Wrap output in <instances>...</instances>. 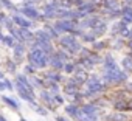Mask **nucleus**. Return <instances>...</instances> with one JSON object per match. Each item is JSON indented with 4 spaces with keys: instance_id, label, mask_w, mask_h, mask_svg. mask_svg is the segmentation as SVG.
Wrapping results in <instances>:
<instances>
[{
    "instance_id": "1",
    "label": "nucleus",
    "mask_w": 132,
    "mask_h": 121,
    "mask_svg": "<svg viewBox=\"0 0 132 121\" xmlns=\"http://www.w3.org/2000/svg\"><path fill=\"white\" fill-rule=\"evenodd\" d=\"M127 72L120 68L118 62L112 54H107L103 60V72H101V79L107 85H120L127 82Z\"/></svg>"
},
{
    "instance_id": "2",
    "label": "nucleus",
    "mask_w": 132,
    "mask_h": 121,
    "mask_svg": "<svg viewBox=\"0 0 132 121\" xmlns=\"http://www.w3.org/2000/svg\"><path fill=\"white\" fill-rule=\"evenodd\" d=\"M50 56L51 54L42 51L40 48H31L27 54V60L28 64H33L36 68H45L50 65Z\"/></svg>"
},
{
    "instance_id": "3",
    "label": "nucleus",
    "mask_w": 132,
    "mask_h": 121,
    "mask_svg": "<svg viewBox=\"0 0 132 121\" xmlns=\"http://www.w3.org/2000/svg\"><path fill=\"white\" fill-rule=\"evenodd\" d=\"M107 89V84L100 78V76H89L86 81V92L82 96H95L98 93H103Z\"/></svg>"
},
{
    "instance_id": "4",
    "label": "nucleus",
    "mask_w": 132,
    "mask_h": 121,
    "mask_svg": "<svg viewBox=\"0 0 132 121\" xmlns=\"http://www.w3.org/2000/svg\"><path fill=\"white\" fill-rule=\"evenodd\" d=\"M59 45H61V48L67 50L70 54H78V53L82 50L81 40H79L76 36H73V34L61 36V37H59Z\"/></svg>"
},
{
    "instance_id": "5",
    "label": "nucleus",
    "mask_w": 132,
    "mask_h": 121,
    "mask_svg": "<svg viewBox=\"0 0 132 121\" xmlns=\"http://www.w3.org/2000/svg\"><path fill=\"white\" fill-rule=\"evenodd\" d=\"M53 25H54V28L57 30L59 34L61 33H69V34H72L75 30L79 28V22L70 20V19H57V20H54Z\"/></svg>"
},
{
    "instance_id": "6",
    "label": "nucleus",
    "mask_w": 132,
    "mask_h": 121,
    "mask_svg": "<svg viewBox=\"0 0 132 121\" xmlns=\"http://www.w3.org/2000/svg\"><path fill=\"white\" fill-rule=\"evenodd\" d=\"M16 13H20L22 16H25V17L30 19V20H39V22H44V20H45L44 14H40L36 6H22V8L17 10Z\"/></svg>"
},
{
    "instance_id": "7",
    "label": "nucleus",
    "mask_w": 132,
    "mask_h": 121,
    "mask_svg": "<svg viewBox=\"0 0 132 121\" xmlns=\"http://www.w3.org/2000/svg\"><path fill=\"white\" fill-rule=\"evenodd\" d=\"M57 8H59V0H47V2H45V6H44V11H42L45 20H48V19H56V11H57Z\"/></svg>"
},
{
    "instance_id": "8",
    "label": "nucleus",
    "mask_w": 132,
    "mask_h": 121,
    "mask_svg": "<svg viewBox=\"0 0 132 121\" xmlns=\"http://www.w3.org/2000/svg\"><path fill=\"white\" fill-rule=\"evenodd\" d=\"M84 20H81L79 22V27L82 28V30H92V28H95L100 22H103L104 19L101 17V16H93V14H90V16H86V17H82Z\"/></svg>"
},
{
    "instance_id": "9",
    "label": "nucleus",
    "mask_w": 132,
    "mask_h": 121,
    "mask_svg": "<svg viewBox=\"0 0 132 121\" xmlns=\"http://www.w3.org/2000/svg\"><path fill=\"white\" fill-rule=\"evenodd\" d=\"M39 98H40V101H42L44 104H47L48 110H51V112L56 110V106H57V104L54 102L53 95L48 92V89H40V95H39Z\"/></svg>"
},
{
    "instance_id": "10",
    "label": "nucleus",
    "mask_w": 132,
    "mask_h": 121,
    "mask_svg": "<svg viewBox=\"0 0 132 121\" xmlns=\"http://www.w3.org/2000/svg\"><path fill=\"white\" fill-rule=\"evenodd\" d=\"M96 5L95 3H92L90 0H86L84 3H81L79 6H76V10L81 13V17H86V16H90V14H95V11H96Z\"/></svg>"
},
{
    "instance_id": "11",
    "label": "nucleus",
    "mask_w": 132,
    "mask_h": 121,
    "mask_svg": "<svg viewBox=\"0 0 132 121\" xmlns=\"http://www.w3.org/2000/svg\"><path fill=\"white\" fill-rule=\"evenodd\" d=\"M27 44H23V42H16V45L13 47V50H14V62L16 64H19V62H22L23 60V57H25V51H27V47H25Z\"/></svg>"
},
{
    "instance_id": "12",
    "label": "nucleus",
    "mask_w": 132,
    "mask_h": 121,
    "mask_svg": "<svg viewBox=\"0 0 132 121\" xmlns=\"http://www.w3.org/2000/svg\"><path fill=\"white\" fill-rule=\"evenodd\" d=\"M13 22H14V25L16 27H22V28H31L33 27V20H30V19H27L25 16H22L20 13H16V14H13Z\"/></svg>"
},
{
    "instance_id": "13",
    "label": "nucleus",
    "mask_w": 132,
    "mask_h": 121,
    "mask_svg": "<svg viewBox=\"0 0 132 121\" xmlns=\"http://www.w3.org/2000/svg\"><path fill=\"white\" fill-rule=\"evenodd\" d=\"M14 89H16V92H17V95L23 99V101H27V102H31V101H34V96L36 95H33V93H30L20 82H17L16 81V85H14Z\"/></svg>"
},
{
    "instance_id": "14",
    "label": "nucleus",
    "mask_w": 132,
    "mask_h": 121,
    "mask_svg": "<svg viewBox=\"0 0 132 121\" xmlns=\"http://www.w3.org/2000/svg\"><path fill=\"white\" fill-rule=\"evenodd\" d=\"M64 110H65V113H67L70 118L78 119V116H79V113H81V106L76 104V102H70V104H67V106L64 107Z\"/></svg>"
},
{
    "instance_id": "15",
    "label": "nucleus",
    "mask_w": 132,
    "mask_h": 121,
    "mask_svg": "<svg viewBox=\"0 0 132 121\" xmlns=\"http://www.w3.org/2000/svg\"><path fill=\"white\" fill-rule=\"evenodd\" d=\"M42 78L45 79V84L47 82H62V76L57 70H50V72H45L42 75Z\"/></svg>"
},
{
    "instance_id": "16",
    "label": "nucleus",
    "mask_w": 132,
    "mask_h": 121,
    "mask_svg": "<svg viewBox=\"0 0 132 121\" xmlns=\"http://www.w3.org/2000/svg\"><path fill=\"white\" fill-rule=\"evenodd\" d=\"M73 76H75V79L79 82V84H86V81H87V78H89V75H87V70L81 65H76V68H75V72H73Z\"/></svg>"
},
{
    "instance_id": "17",
    "label": "nucleus",
    "mask_w": 132,
    "mask_h": 121,
    "mask_svg": "<svg viewBox=\"0 0 132 121\" xmlns=\"http://www.w3.org/2000/svg\"><path fill=\"white\" fill-rule=\"evenodd\" d=\"M64 60L56 54V53H53L51 56H50V67L53 68V70H57V72H61L62 68H64Z\"/></svg>"
},
{
    "instance_id": "18",
    "label": "nucleus",
    "mask_w": 132,
    "mask_h": 121,
    "mask_svg": "<svg viewBox=\"0 0 132 121\" xmlns=\"http://www.w3.org/2000/svg\"><path fill=\"white\" fill-rule=\"evenodd\" d=\"M81 112L87 113V115H98L101 113V107H98V104H81Z\"/></svg>"
},
{
    "instance_id": "19",
    "label": "nucleus",
    "mask_w": 132,
    "mask_h": 121,
    "mask_svg": "<svg viewBox=\"0 0 132 121\" xmlns=\"http://www.w3.org/2000/svg\"><path fill=\"white\" fill-rule=\"evenodd\" d=\"M16 81L17 82H20L30 93H33L34 95V87H33V84H31V81L27 78V75H16Z\"/></svg>"
},
{
    "instance_id": "20",
    "label": "nucleus",
    "mask_w": 132,
    "mask_h": 121,
    "mask_svg": "<svg viewBox=\"0 0 132 121\" xmlns=\"http://www.w3.org/2000/svg\"><path fill=\"white\" fill-rule=\"evenodd\" d=\"M121 20H124L127 25L132 23V6L126 5V6L121 8Z\"/></svg>"
},
{
    "instance_id": "21",
    "label": "nucleus",
    "mask_w": 132,
    "mask_h": 121,
    "mask_svg": "<svg viewBox=\"0 0 132 121\" xmlns=\"http://www.w3.org/2000/svg\"><path fill=\"white\" fill-rule=\"evenodd\" d=\"M127 119H129V116L126 113H123V112H118V110L115 113L106 116V121H127Z\"/></svg>"
},
{
    "instance_id": "22",
    "label": "nucleus",
    "mask_w": 132,
    "mask_h": 121,
    "mask_svg": "<svg viewBox=\"0 0 132 121\" xmlns=\"http://www.w3.org/2000/svg\"><path fill=\"white\" fill-rule=\"evenodd\" d=\"M2 101H3V102H5V104L8 106V107H11L13 110H16V112H17V110L20 109V107H19V102H17V101H16L14 98H11V96L2 95Z\"/></svg>"
},
{
    "instance_id": "23",
    "label": "nucleus",
    "mask_w": 132,
    "mask_h": 121,
    "mask_svg": "<svg viewBox=\"0 0 132 121\" xmlns=\"http://www.w3.org/2000/svg\"><path fill=\"white\" fill-rule=\"evenodd\" d=\"M34 39H39V40H45V42H51V36L47 33V30H37L34 31Z\"/></svg>"
},
{
    "instance_id": "24",
    "label": "nucleus",
    "mask_w": 132,
    "mask_h": 121,
    "mask_svg": "<svg viewBox=\"0 0 132 121\" xmlns=\"http://www.w3.org/2000/svg\"><path fill=\"white\" fill-rule=\"evenodd\" d=\"M0 37H2V44H3L5 47H8V48H13V47L16 45V42H17L11 34H10V36H3L2 33H0Z\"/></svg>"
},
{
    "instance_id": "25",
    "label": "nucleus",
    "mask_w": 132,
    "mask_h": 121,
    "mask_svg": "<svg viewBox=\"0 0 132 121\" xmlns=\"http://www.w3.org/2000/svg\"><path fill=\"white\" fill-rule=\"evenodd\" d=\"M113 109H115V110H118V112H124V110H127V109H132V107L127 104V101H124V99H120V101H115V102H113Z\"/></svg>"
},
{
    "instance_id": "26",
    "label": "nucleus",
    "mask_w": 132,
    "mask_h": 121,
    "mask_svg": "<svg viewBox=\"0 0 132 121\" xmlns=\"http://www.w3.org/2000/svg\"><path fill=\"white\" fill-rule=\"evenodd\" d=\"M31 81V84H33V87L36 89H45V79L44 78H39V76H36V75H33V78L30 79Z\"/></svg>"
},
{
    "instance_id": "27",
    "label": "nucleus",
    "mask_w": 132,
    "mask_h": 121,
    "mask_svg": "<svg viewBox=\"0 0 132 121\" xmlns=\"http://www.w3.org/2000/svg\"><path fill=\"white\" fill-rule=\"evenodd\" d=\"M121 68L124 70V72H132V57H124L123 60H121Z\"/></svg>"
},
{
    "instance_id": "28",
    "label": "nucleus",
    "mask_w": 132,
    "mask_h": 121,
    "mask_svg": "<svg viewBox=\"0 0 132 121\" xmlns=\"http://www.w3.org/2000/svg\"><path fill=\"white\" fill-rule=\"evenodd\" d=\"M54 53L64 60V62H69L70 60V53L67 51V50H64V48H59V50H54Z\"/></svg>"
},
{
    "instance_id": "29",
    "label": "nucleus",
    "mask_w": 132,
    "mask_h": 121,
    "mask_svg": "<svg viewBox=\"0 0 132 121\" xmlns=\"http://www.w3.org/2000/svg\"><path fill=\"white\" fill-rule=\"evenodd\" d=\"M45 30H47V33L51 36V39H57L59 37V33H57V30L54 28V25H50V23H45V27H44Z\"/></svg>"
},
{
    "instance_id": "30",
    "label": "nucleus",
    "mask_w": 132,
    "mask_h": 121,
    "mask_svg": "<svg viewBox=\"0 0 132 121\" xmlns=\"http://www.w3.org/2000/svg\"><path fill=\"white\" fill-rule=\"evenodd\" d=\"M76 121H98V115H87V113H79Z\"/></svg>"
},
{
    "instance_id": "31",
    "label": "nucleus",
    "mask_w": 132,
    "mask_h": 121,
    "mask_svg": "<svg viewBox=\"0 0 132 121\" xmlns=\"http://www.w3.org/2000/svg\"><path fill=\"white\" fill-rule=\"evenodd\" d=\"M75 68H76V64H75V62H70V60H69V62L64 64V68H62V70L67 73V75H73Z\"/></svg>"
},
{
    "instance_id": "32",
    "label": "nucleus",
    "mask_w": 132,
    "mask_h": 121,
    "mask_svg": "<svg viewBox=\"0 0 132 121\" xmlns=\"http://www.w3.org/2000/svg\"><path fill=\"white\" fill-rule=\"evenodd\" d=\"M47 85H48V92L51 93V95H56V93H59V84L57 82H47Z\"/></svg>"
},
{
    "instance_id": "33",
    "label": "nucleus",
    "mask_w": 132,
    "mask_h": 121,
    "mask_svg": "<svg viewBox=\"0 0 132 121\" xmlns=\"http://www.w3.org/2000/svg\"><path fill=\"white\" fill-rule=\"evenodd\" d=\"M33 110H34L37 115H40V116H47V115H48V109H45L44 106H39V104H37Z\"/></svg>"
},
{
    "instance_id": "34",
    "label": "nucleus",
    "mask_w": 132,
    "mask_h": 121,
    "mask_svg": "<svg viewBox=\"0 0 132 121\" xmlns=\"http://www.w3.org/2000/svg\"><path fill=\"white\" fill-rule=\"evenodd\" d=\"M0 2H2V6H3V8H6V10H10V11H17L11 0H0Z\"/></svg>"
},
{
    "instance_id": "35",
    "label": "nucleus",
    "mask_w": 132,
    "mask_h": 121,
    "mask_svg": "<svg viewBox=\"0 0 132 121\" xmlns=\"http://www.w3.org/2000/svg\"><path fill=\"white\" fill-rule=\"evenodd\" d=\"M106 45H107L106 42H96V40H95V42L92 44V50H93V51H100V50L106 48Z\"/></svg>"
},
{
    "instance_id": "36",
    "label": "nucleus",
    "mask_w": 132,
    "mask_h": 121,
    "mask_svg": "<svg viewBox=\"0 0 132 121\" xmlns=\"http://www.w3.org/2000/svg\"><path fill=\"white\" fill-rule=\"evenodd\" d=\"M36 72H37V68H36L33 64H28V65L25 67V73H27V75H36Z\"/></svg>"
},
{
    "instance_id": "37",
    "label": "nucleus",
    "mask_w": 132,
    "mask_h": 121,
    "mask_svg": "<svg viewBox=\"0 0 132 121\" xmlns=\"http://www.w3.org/2000/svg\"><path fill=\"white\" fill-rule=\"evenodd\" d=\"M6 65H8V68H10L8 72H11V73H16V67H17V64L14 62V60H11V59H10V60H6Z\"/></svg>"
},
{
    "instance_id": "38",
    "label": "nucleus",
    "mask_w": 132,
    "mask_h": 121,
    "mask_svg": "<svg viewBox=\"0 0 132 121\" xmlns=\"http://www.w3.org/2000/svg\"><path fill=\"white\" fill-rule=\"evenodd\" d=\"M53 99H54V102H56V104H59V106H62V104H64V98H62L59 93L53 95Z\"/></svg>"
},
{
    "instance_id": "39",
    "label": "nucleus",
    "mask_w": 132,
    "mask_h": 121,
    "mask_svg": "<svg viewBox=\"0 0 132 121\" xmlns=\"http://www.w3.org/2000/svg\"><path fill=\"white\" fill-rule=\"evenodd\" d=\"M90 2H92V3H95L98 8H103V6H104V3H106V0H90Z\"/></svg>"
},
{
    "instance_id": "40",
    "label": "nucleus",
    "mask_w": 132,
    "mask_h": 121,
    "mask_svg": "<svg viewBox=\"0 0 132 121\" xmlns=\"http://www.w3.org/2000/svg\"><path fill=\"white\" fill-rule=\"evenodd\" d=\"M5 85H6V89H8V90H14L13 81H10V79H5Z\"/></svg>"
},
{
    "instance_id": "41",
    "label": "nucleus",
    "mask_w": 132,
    "mask_h": 121,
    "mask_svg": "<svg viewBox=\"0 0 132 121\" xmlns=\"http://www.w3.org/2000/svg\"><path fill=\"white\" fill-rule=\"evenodd\" d=\"M123 44H124V40H117L115 45H113V48L115 50H120V48H123Z\"/></svg>"
},
{
    "instance_id": "42",
    "label": "nucleus",
    "mask_w": 132,
    "mask_h": 121,
    "mask_svg": "<svg viewBox=\"0 0 132 121\" xmlns=\"http://www.w3.org/2000/svg\"><path fill=\"white\" fill-rule=\"evenodd\" d=\"M70 2H72V5H73V6L76 8V6H79L81 3H84V2H86V0H70Z\"/></svg>"
},
{
    "instance_id": "43",
    "label": "nucleus",
    "mask_w": 132,
    "mask_h": 121,
    "mask_svg": "<svg viewBox=\"0 0 132 121\" xmlns=\"http://www.w3.org/2000/svg\"><path fill=\"white\" fill-rule=\"evenodd\" d=\"M54 119H56V121H72V119H67V118L61 116V115H56V116H54Z\"/></svg>"
},
{
    "instance_id": "44",
    "label": "nucleus",
    "mask_w": 132,
    "mask_h": 121,
    "mask_svg": "<svg viewBox=\"0 0 132 121\" xmlns=\"http://www.w3.org/2000/svg\"><path fill=\"white\" fill-rule=\"evenodd\" d=\"M3 90H6V85H5V81L0 79V92H3Z\"/></svg>"
},
{
    "instance_id": "45",
    "label": "nucleus",
    "mask_w": 132,
    "mask_h": 121,
    "mask_svg": "<svg viewBox=\"0 0 132 121\" xmlns=\"http://www.w3.org/2000/svg\"><path fill=\"white\" fill-rule=\"evenodd\" d=\"M126 90L132 93V82H126Z\"/></svg>"
},
{
    "instance_id": "46",
    "label": "nucleus",
    "mask_w": 132,
    "mask_h": 121,
    "mask_svg": "<svg viewBox=\"0 0 132 121\" xmlns=\"http://www.w3.org/2000/svg\"><path fill=\"white\" fill-rule=\"evenodd\" d=\"M0 121H8V119H6V118H5V116L2 115V113H0Z\"/></svg>"
},
{
    "instance_id": "47",
    "label": "nucleus",
    "mask_w": 132,
    "mask_h": 121,
    "mask_svg": "<svg viewBox=\"0 0 132 121\" xmlns=\"http://www.w3.org/2000/svg\"><path fill=\"white\" fill-rule=\"evenodd\" d=\"M3 78H5V75H3V72H2V70H0V79H3Z\"/></svg>"
},
{
    "instance_id": "48",
    "label": "nucleus",
    "mask_w": 132,
    "mask_h": 121,
    "mask_svg": "<svg viewBox=\"0 0 132 121\" xmlns=\"http://www.w3.org/2000/svg\"><path fill=\"white\" fill-rule=\"evenodd\" d=\"M124 3H126V5H130V3H132V0H124Z\"/></svg>"
},
{
    "instance_id": "49",
    "label": "nucleus",
    "mask_w": 132,
    "mask_h": 121,
    "mask_svg": "<svg viewBox=\"0 0 132 121\" xmlns=\"http://www.w3.org/2000/svg\"><path fill=\"white\" fill-rule=\"evenodd\" d=\"M127 47H129V48H130V51H132V40H130V42L127 44Z\"/></svg>"
},
{
    "instance_id": "50",
    "label": "nucleus",
    "mask_w": 132,
    "mask_h": 121,
    "mask_svg": "<svg viewBox=\"0 0 132 121\" xmlns=\"http://www.w3.org/2000/svg\"><path fill=\"white\" fill-rule=\"evenodd\" d=\"M20 121H28V119H25V118H20Z\"/></svg>"
},
{
    "instance_id": "51",
    "label": "nucleus",
    "mask_w": 132,
    "mask_h": 121,
    "mask_svg": "<svg viewBox=\"0 0 132 121\" xmlns=\"http://www.w3.org/2000/svg\"><path fill=\"white\" fill-rule=\"evenodd\" d=\"M0 33H2V25H0Z\"/></svg>"
},
{
    "instance_id": "52",
    "label": "nucleus",
    "mask_w": 132,
    "mask_h": 121,
    "mask_svg": "<svg viewBox=\"0 0 132 121\" xmlns=\"http://www.w3.org/2000/svg\"><path fill=\"white\" fill-rule=\"evenodd\" d=\"M0 45H2V37H0Z\"/></svg>"
},
{
    "instance_id": "53",
    "label": "nucleus",
    "mask_w": 132,
    "mask_h": 121,
    "mask_svg": "<svg viewBox=\"0 0 132 121\" xmlns=\"http://www.w3.org/2000/svg\"><path fill=\"white\" fill-rule=\"evenodd\" d=\"M104 121H106V119H104Z\"/></svg>"
}]
</instances>
